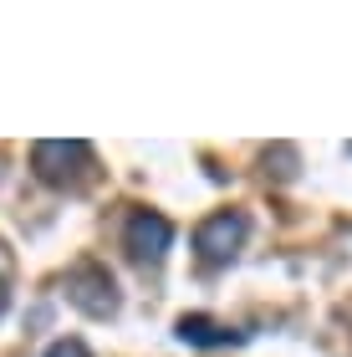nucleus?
<instances>
[{
	"instance_id": "obj_3",
	"label": "nucleus",
	"mask_w": 352,
	"mask_h": 357,
	"mask_svg": "<svg viewBox=\"0 0 352 357\" xmlns=\"http://www.w3.org/2000/svg\"><path fill=\"white\" fill-rule=\"evenodd\" d=\"M67 291H72V301L82 306V312H92V317H107V312L118 306V296H113V275L98 271V266H77V271L67 275Z\"/></svg>"
},
{
	"instance_id": "obj_4",
	"label": "nucleus",
	"mask_w": 352,
	"mask_h": 357,
	"mask_svg": "<svg viewBox=\"0 0 352 357\" xmlns=\"http://www.w3.org/2000/svg\"><path fill=\"white\" fill-rule=\"evenodd\" d=\"M174 240V225L164 215H148V209H138L133 220H128V250L138 255V261H158V255L169 250Z\"/></svg>"
},
{
	"instance_id": "obj_1",
	"label": "nucleus",
	"mask_w": 352,
	"mask_h": 357,
	"mask_svg": "<svg viewBox=\"0 0 352 357\" xmlns=\"http://www.w3.org/2000/svg\"><path fill=\"white\" fill-rule=\"evenodd\" d=\"M250 220L240 215V209H225V215H210L194 230V250L204 255V261H230V255L240 250V240H245Z\"/></svg>"
},
{
	"instance_id": "obj_2",
	"label": "nucleus",
	"mask_w": 352,
	"mask_h": 357,
	"mask_svg": "<svg viewBox=\"0 0 352 357\" xmlns=\"http://www.w3.org/2000/svg\"><path fill=\"white\" fill-rule=\"evenodd\" d=\"M87 158H92L87 143H36L31 164H36V174L46 178V184H67V178L82 174L77 164H87Z\"/></svg>"
},
{
	"instance_id": "obj_5",
	"label": "nucleus",
	"mask_w": 352,
	"mask_h": 357,
	"mask_svg": "<svg viewBox=\"0 0 352 357\" xmlns=\"http://www.w3.org/2000/svg\"><path fill=\"white\" fill-rule=\"evenodd\" d=\"M179 337H184V342H194V347H230V342H240V332L215 327L210 317H184L179 321Z\"/></svg>"
},
{
	"instance_id": "obj_6",
	"label": "nucleus",
	"mask_w": 352,
	"mask_h": 357,
	"mask_svg": "<svg viewBox=\"0 0 352 357\" xmlns=\"http://www.w3.org/2000/svg\"><path fill=\"white\" fill-rule=\"evenodd\" d=\"M46 357H92L82 342H77V337H61V342H52L46 347Z\"/></svg>"
},
{
	"instance_id": "obj_7",
	"label": "nucleus",
	"mask_w": 352,
	"mask_h": 357,
	"mask_svg": "<svg viewBox=\"0 0 352 357\" xmlns=\"http://www.w3.org/2000/svg\"><path fill=\"white\" fill-rule=\"evenodd\" d=\"M0 306H6V286H0Z\"/></svg>"
}]
</instances>
